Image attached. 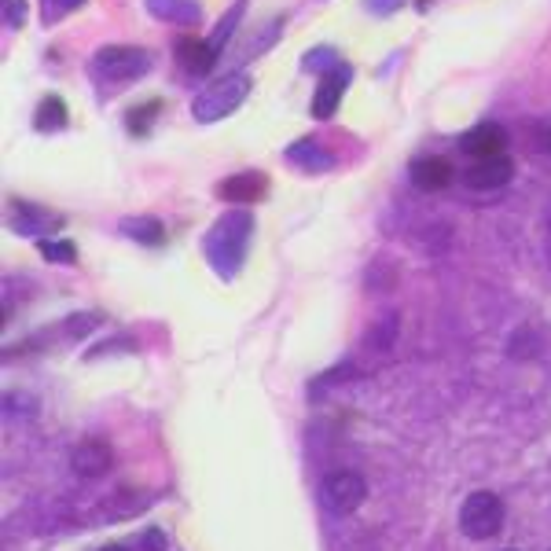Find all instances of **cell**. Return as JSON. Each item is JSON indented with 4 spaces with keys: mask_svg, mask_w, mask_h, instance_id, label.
<instances>
[{
    "mask_svg": "<svg viewBox=\"0 0 551 551\" xmlns=\"http://www.w3.org/2000/svg\"><path fill=\"white\" fill-rule=\"evenodd\" d=\"M250 232H254V221L243 210H232L217 221L210 232H206L203 247H206V261L214 265L221 276H236L243 258H247V243Z\"/></svg>",
    "mask_w": 551,
    "mask_h": 551,
    "instance_id": "6da1fadb",
    "label": "cell"
},
{
    "mask_svg": "<svg viewBox=\"0 0 551 551\" xmlns=\"http://www.w3.org/2000/svg\"><path fill=\"white\" fill-rule=\"evenodd\" d=\"M250 96V78L247 74H228V78L214 81L206 92H199V100L192 103V114L195 122H221V118H228V114L236 111L239 103Z\"/></svg>",
    "mask_w": 551,
    "mask_h": 551,
    "instance_id": "7a4b0ae2",
    "label": "cell"
},
{
    "mask_svg": "<svg viewBox=\"0 0 551 551\" xmlns=\"http://www.w3.org/2000/svg\"><path fill=\"white\" fill-rule=\"evenodd\" d=\"M460 529L471 540H489L504 529V500L489 489H478L463 500L460 507Z\"/></svg>",
    "mask_w": 551,
    "mask_h": 551,
    "instance_id": "3957f363",
    "label": "cell"
},
{
    "mask_svg": "<svg viewBox=\"0 0 551 551\" xmlns=\"http://www.w3.org/2000/svg\"><path fill=\"white\" fill-rule=\"evenodd\" d=\"M151 67V56L144 48H125V45H107L92 56V70L107 81H136L144 78Z\"/></svg>",
    "mask_w": 551,
    "mask_h": 551,
    "instance_id": "277c9868",
    "label": "cell"
},
{
    "mask_svg": "<svg viewBox=\"0 0 551 551\" xmlns=\"http://www.w3.org/2000/svg\"><path fill=\"white\" fill-rule=\"evenodd\" d=\"M368 496V485L357 471H335L327 474L320 485V504L327 515H353Z\"/></svg>",
    "mask_w": 551,
    "mask_h": 551,
    "instance_id": "5b68a950",
    "label": "cell"
},
{
    "mask_svg": "<svg viewBox=\"0 0 551 551\" xmlns=\"http://www.w3.org/2000/svg\"><path fill=\"white\" fill-rule=\"evenodd\" d=\"M511 173H515L511 158L496 155V158H478V162L463 173V180H467V188H474V192H493V188H504L507 180H511Z\"/></svg>",
    "mask_w": 551,
    "mask_h": 551,
    "instance_id": "8992f818",
    "label": "cell"
},
{
    "mask_svg": "<svg viewBox=\"0 0 551 551\" xmlns=\"http://www.w3.org/2000/svg\"><path fill=\"white\" fill-rule=\"evenodd\" d=\"M408 177H412V184H416L419 192H441V188H449L452 166L445 158L427 155V158H416V162L408 166Z\"/></svg>",
    "mask_w": 551,
    "mask_h": 551,
    "instance_id": "52a82bcc",
    "label": "cell"
},
{
    "mask_svg": "<svg viewBox=\"0 0 551 551\" xmlns=\"http://www.w3.org/2000/svg\"><path fill=\"white\" fill-rule=\"evenodd\" d=\"M504 129L500 125H493V122H485V125H478V129H471V133L463 136L460 140V147H463V155H471L474 162L478 158H496L500 151H504Z\"/></svg>",
    "mask_w": 551,
    "mask_h": 551,
    "instance_id": "ba28073f",
    "label": "cell"
},
{
    "mask_svg": "<svg viewBox=\"0 0 551 551\" xmlns=\"http://www.w3.org/2000/svg\"><path fill=\"white\" fill-rule=\"evenodd\" d=\"M269 188V177L265 173H236V177H228L217 184V195L228 199V203H254L261 199Z\"/></svg>",
    "mask_w": 551,
    "mask_h": 551,
    "instance_id": "9c48e42d",
    "label": "cell"
},
{
    "mask_svg": "<svg viewBox=\"0 0 551 551\" xmlns=\"http://www.w3.org/2000/svg\"><path fill=\"white\" fill-rule=\"evenodd\" d=\"M70 463H74V474H81V478H103L111 471V449L103 441H81Z\"/></svg>",
    "mask_w": 551,
    "mask_h": 551,
    "instance_id": "30bf717a",
    "label": "cell"
},
{
    "mask_svg": "<svg viewBox=\"0 0 551 551\" xmlns=\"http://www.w3.org/2000/svg\"><path fill=\"white\" fill-rule=\"evenodd\" d=\"M349 81V70L338 67L331 70V74H324L320 78V85H316V96H313V114L324 122V118H331V114L338 111V100H342V89H346Z\"/></svg>",
    "mask_w": 551,
    "mask_h": 551,
    "instance_id": "8fae6325",
    "label": "cell"
},
{
    "mask_svg": "<svg viewBox=\"0 0 551 551\" xmlns=\"http://www.w3.org/2000/svg\"><path fill=\"white\" fill-rule=\"evenodd\" d=\"M214 59L217 52L210 48V41H199V37H180L177 41V63L188 74H206L214 70Z\"/></svg>",
    "mask_w": 551,
    "mask_h": 551,
    "instance_id": "7c38bea8",
    "label": "cell"
},
{
    "mask_svg": "<svg viewBox=\"0 0 551 551\" xmlns=\"http://www.w3.org/2000/svg\"><path fill=\"white\" fill-rule=\"evenodd\" d=\"M147 12L173 26H195L199 23V0H144Z\"/></svg>",
    "mask_w": 551,
    "mask_h": 551,
    "instance_id": "4fadbf2b",
    "label": "cell"
},
{
    "mask_svg": "<svg viewBox=\"0 0 551 551\" xmlns=\"http://www.w3.org/2000/svg\"><path fill=\"white\" fill-rule=\"evenodd\" d=\"M287 158H291L298 169H313V173L331 166V151H324L316 140H298V144H291L287 147Z\"/></svg>",
    "mask_w": 551,
    "mask_h": 551,
    "instance_id": "5bb4252c",
    "label": "cell"
},
{
    "mask_svg": "<svg viewBox=\"0 0 551 551\" xmlns=\"http://www.w3.org/2000/svg\"><path fill=\"white\" fill-rule=\"evenodd\" d=\"M122 232L125 236H133L136 243H144V247H158V243L166 239V228H162L158 217H125Z\"/></svg>",
    "mask_w": 551,
    "mask_h": 551,
    "instance_id": "9a60e30c",
    "label": "cell"
},
{
    "mask_svg": "<svg viewBox=\"0 0 551 551\" xmlns=\"http://www.w3.org/2000/svg\"><path fill=\"white\" fill-rule=\"evenodd\" d=\"M34 125L41 133H59V129L67 125V107H63V100H59V96H45V103L37 107Z\"/></svg>",
    "mask_w": 551,
    "mask_h": 551,
    "instance_id": "2e32d148",
    "label": "cell"
},
{
    "mask_svg": "<svg viewBox=\"0 0 551 551\" xmlns=\"http://www.w3.org/2000/svg\"><path fill=\"white\" fill-rule=\"evenodd\" d=\"M302 67L313 70V74H331V70H338L342 63H338V56L331 48H313V52L302 59Z\"/></svg>",
    "mask_w": 551,
    "mask_h": 551,
    "instance_id": "e0dca14e",
    "label": "cell"
},
{
    "mask_svg": "<svg viewBox=\"0 0 551 551\" xmlns=\"http://www.w3.org/2000/svg\"><path fill=\"white\" fill-rule=\"evenodd\" d=\"M41 258L48 261H74L78 258V247L70 239H41Z\"/></svg>",
    "mask_w": 551,
    "mask_h": 551,
    "instance_id": "ac0fdd59",
    "label": "cell"
},
{
    "mask_svg": "<svg viewBox=\"0 0 551 551\" xmlns=\"http://www.w3.org/2000/svg\"><path fill=\"white\" fill-rule=\"evenodd\" d=\"M158 107H162V103L151 100V103H147V107H140V111L129 114V133L144 136V133H147V125H151V118H155V114H158Z\"/></svg>",
    "mask_w": 551,
    "mask_h": 551,
    "instance_id": "d6986e66",
    "label": "cell"
},
{
    "mask_svg": "<svg viewBox=\"0 0 551 551\" xmlns=\"http://www.w3.org/2000/svg\"><path fill=\"white\" fill-rule=\"evenodd\" d=\"M0 4H4V26L19 30L26 23V0H0Z\"/></svg>",
    "mask_w": 551,
    "mask_h": 551,
    "instance_id": "ffe728a7",
    "label": "cell"
},
{
    "mask_svg": "<svg viewBox=\"0 0 551 551\" xmlns=\"http://www.w3.org/2000/svg\"><path fill=\"white\" fill-rule=\"evenodd\" d=\"M169 548V537L162 529H147L144 537H140V551H166Z\"/></svg>",
    "mask_w": 551,
    "mask_h": 551,
    "instance_id": "44dd1931",
    "label": "cell"
},
{
    "mask_svg": "<svg viewBox=\"0 0 551 551\" xmlns=\"http://www.w3.org/2000/svg\"><path fill=\"white\" fill-rule=\"evenodd\" d=\"M41 4H45L48 19H59V15H67V12H74V8H81L85 0H41Z\"/></svg>",
    "mask_w": 551,
    "mask_h": 551,
    "instance_id": "7402d4cb",
    "label": "cell"
},
{
    "mask_svg": "<svg viewBox=\"0 0 551 551\" xmlns=\"http://www.w3.org/2000/svg\"><path fill=\"white\" fill-rule=\"evenodd\" d=\"M405 0H368V8H372L375 15H390V12H397Z\"/></svg>",
    "mask_w": 551,
    "mask_h": 551,
    "instance_id": "603a6c76",
    "label": "cell"
},
{
    "mask_svg": "<svg viewBox=\"0 0 551 551\" xmlns=\"http://www.w3.org/2000/svg\"><path fill=\"white\" fill-rule=\"evenodd\" d=\"M100 551H129V548H122V544H107V548H100Z\"/></svg>",
    "mask_w": 551,
    "mask_h": 551,
    "instance_id": "cb8c5ba5",
    "label": "cell"
}]
</instances>
